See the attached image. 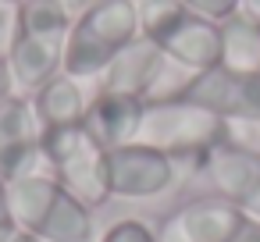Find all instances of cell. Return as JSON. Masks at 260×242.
Segmentation results:
<instances>
[{"instance_id": "obj_1", "label": "cell", "mask_w": 260, "mask_h": 242, "mask_svg": "<svg viewBox=\"0 0 260 242\" xmlns=\"http://www.w3.org/2000/svg\"><path fill=\"white\" fill-rule=\"evenodd\" d=\"M8 210L18 231L36 235L40 242H89L93 210L75 199L50 171L25 175L8 182Z\"/></svg>"}, {"instance_id": "obj_2", "label": "cell", "mask_w": 260, "mask_h": 242, "mask_svg": "<svg viewBox=\"0 0 260 242\" xmlns=\"http://www.w3.org/2000/svg\"><path fill=\"white\" fill-rule=\"evenodd\" d=\"M139 36L150 40L175 68L196 75L221 64V29L182 0H136Z\"/></svg>"}, {"instance_id": "obj_3", "label": "cell", "mask_w": 260, "mask_h": 242, "mask_svg": "<svg viewBox=\"0 0 260 242\" xmlns=\"http://www.w3.org/2000/svg\"><path fill=\"white\" fill-rule=\"evenodd\" d=\"M139 40L136 0H104L75 15L64 36V72L75 79H100L107 64Z\"/></svg>"}, {"instance_id": "obj_4", "label": "cell", "mask_w": 260, "mask_h": 242, "mask_svg": "<svg viewBox=\"0 0 260 242\" xmlns=\"http://www.w3.org/2000/svg\"><path fill=\"white\" fill-rule=\"evenodd\" d=\"M232 139V125L189 100H150L146 103V114H143V125H139V139L136 143H146L160 153H168L171 160H200L224 146Z\"/></svg>"}, {"instance_id": "obj_5", "label": "cell", "mask_w": 260, "mask_h": 242, "mask_svg": "<svg viewBox=\"0 0 260 242\" xmlns=\"http://www.w3.org/2000/svg\"><path fill=\"white\" fill-rule=\"evenodd\" d=\"M43 164L50 175L89 210L111 199V175H107V150L89 135L86 125H72L61 132L43 135Z\"/></svg>"}, {"instance_id": "obj_6", "label": "cell", "mask_w": 260, "mask_h": 242, "mask_svg": "<svg viewBox=\"0 0 260 242\" xmlns=\"http://www.w3.org/2000/svg\"><path fill=\"white\" fill-rule=\"evenodd\" d=\"M171 96L189 100V103L224 118L228 125H253V121H260V75L232 72L224 64L196 72V75H185L182 86Z\"/></svg>"}, {"instance_id": "obj_7", "label": "cell", "mask_w": 260, "mask_h": 242, "mask_svg": "<svg viewBox=\"0 0 260 242\" xmlns=\"http://www.w3.org/2000/svg\"><path fill=\"white\" fill-rule=\"evenodd\" d=\"M107 175H111V196L153 199L175 185L178 160H171L168 153L146 143H128V146L107 150Z\"/></svg>"}, {"instance_id": "obj_8", "label": "cell", "mask_w": 260, "mask_h": 242, "mask_svg": "<svg viewBox=\"0 0 260 242\" xmlns=\"http://www.w3.org/2000/svg\"><path fill=\"white\" fill-rule=\"evenodd\" d=\"M43 164V135L32 114V100L25 93H11L0 100V178L18 182L36 175Z\"/></svg>"}, {"instance_id": "obj_9", "label": "cell", "mask_w": 260, "mask_h": 242, "mask_svg": "<svg viewBox=\"0 0 260 242\" xmlns=\"http://www.w3.org/2000/svg\"><path fill=\"white\" fill-rule=\"evenodd\" d=\"M249 214L228 203L224 196H200L185 206H178L168 224L160 242H235L246 228Z\"/></svg>"}, {"instance_id": "obj_10", "label": "cell", "mask_w": 260, "mask_h": 242, "mask_svg": "<svg viewBox=\"0 0 260 242\" xmlns=\"http://www.w3.org/2000/svg\"><path fill=\"white\" fill-rule=\"evenodd\" d=\"M203 171L217 196H224L228 203L260 221V150L228 139L224 146L203 157Z\"/></svg>"}, {"instance_id": "obj_11", "label": "cell", "mask_w": 260, "mask_h": 242, "mask_svg": "<svg viewBox=\"0 0 260 242\" xmlns=\"http://www.w3.org/2000/svg\"><path fill=\"white\" fill-rule=\"evenodd\" d=\"M8 68L18 93H36L54 75L64 72V36H36V32H15L8 40Z\"/></svg>"}, {"instance_id": "obj_12", "label": "cell", "mask_w": 260, "mask_h": 242, "mask_svg": "<svg viewBox=\"0 0 260 242\" xmlns=\"http://www.w3.org/2000/svg\"><path fill=\"white\" fill-rule=\"evenodd\" d=\"M171 61L150 43V40H136L132 47H125L107 72L100 75V89L107 93H125V96H139V100H153V93L160 89L164 75H168Z\"/></svg>"}, {"instance_id": "obj_13", "label": "cell", "mask_w": 260, "mask_h": 242, "mask_svg": "<svg viewBox=\"0 0 260 242\" xmlns=\"http://www.w3.org/2000/svg\"><path fill=\"white\" fill-rule=\"evenodd\" d=\"M143 114H146V100L96 89V96H89V107H86V121L82 125L89 128V135L104 150H114V146H128V143L139 139Z\"/></svg>"}, {"instance_id": "obj_14", "label": "cell", "mask_w": 260, "mask_h": 242, "mask_svg": "<svg viewBox=\"0 0 260 242\" xmlns=\"http://www.w3.org/2000/svg\"><path fill=\"white\" fill-rule=\"evenodd\" d=\"M29 100H32V114H36L40 135L82 125L86 121V107H89L82 79H75L68 72L54 75L47 86H40L36 93H29Z\"/></svg>"}, {"instance_id": "obj_15", "label": "cell", "mask_w": 260, "mask_h": 242, "mask_svg": "<svg viewBox=\"0 0 260 242\" xmlns=\"http://www.w3.org/2000/svg\"><path fill=\"white\" fill-rule=\"evenodd\" d=\"M217 29H221V64L232 72L260 75V18L239 8L235 15L217 22Z\"/></svg>"}, {"instance_id": "obj_16", "label": "cell", "mask_w": 260, "mask_h": 242, "mask_svg": "<svg viewBox=\"0 0 260 242\" xmlns=\"http://www.w3.org/2000/svg\"><path fill=\"white\" fill-rule=\"evenodd\" d=\"M75 15L64 0H22L15 8V32H36V36H68Z\"/></svg>"}, {"instance_id": "obj_17", "label": "cell", "mask_w": 260, "mask_h": 242, "mask_svg": "<svg viewBox=\"0 0 260 242\" xmlns=\"http://www.w3.org/2000/svg\"><path fill=\"white\" fill-rule=\"evenodd\" d=\"M100 242H157V235H153L143 221L125 217V221H114V224L104 231V238H100Z\"/></svg>"}, {"instance_id": "obj_18", "label": "cell", "mask_w": 260, "mask_h": 242, "mask_svg": "<svg viewBox=\"0 0 260 242\" xmlns=\"http://www.w3.org/2000/svg\"><path fill=\"white\" fill-rule=\"evenodd\" d=\"M182 4H189L196 15L203 18H214V22H224L228 15H235L242 8V0H182Z\"/></svg>"}, {"instance_id": "obj_19", "label": "cell", "mask_w": 260, "mask_h": 242, "mask_svg": "<svg viewBox=\"0 0 260 242\" xmlns=\"http://www.w3.org/2000/svg\"><path fill=\"white\" fill-rule=\"evenodd\" d=\"M232 139L242 143V146H249V150H260V121H253V125H232Z\"/></svg>"}, {"instance_id": "obj_20", "label": "cell", "mask_w": 260, "mask_h": 242, "mask_svg": "<svg viewBox=\"0 0 260 242\" xmlns=\"http://www.w3.org/2000/svg\"><path fill=\"white\" fill-rule=\"evenodd\" d=\"M11 93H18L15 89V79H11V68H8V57L0 54V100H8Z\"/></svg>"}, {"instance_id": "obj_21", "label": "cell", "mask_w": 260, "mask_h": 242, "mask_svg": "<svg viewBox=\"0 0 260 242\" xmlns=\"http://www.w3.org/2000/svg\"><path fill=\"white\" fill-rule=\"evenodd\" d=\"M11 25H15V11L11 8H0V43L11 40Z\"/></svg>"}, {"instance_id": "obj_22", "label": "cell", "mask_w": 260, "mask_h": 242, "mask_svg": "<svg viewBox=\"0 0 260 242\" xmlns=\"http://www.w3.org/2000/svg\"><path fill=\"white\" fill-rule=\"evenodd\" d=\"M64 4L72 8V15H82V11H89V8H96V4H104V0H64Z\"/></svg>"}, {"instance_id": "obj_23", "label": "cell", "mask_w": 260, "mask_h": 242, "mask_svg": "<svg viewBox=\"0 0 260 242\" xmlns=\"http://www.w3.org/2000/svg\"><path fill=\"white\" fill-rule=\"evenodd\" d=\"M4 214H11V210H8V182L0 178V217H4Z\"/></svg>"}, {"instance_id": "obj_24", "label": "cell", "mask_w": 260, "mask_h": 242, "mask_svg": "<svg viewBox=\"0 0 260 242\" xmlns=\"http://www.w3.org/2000/svg\"><path fill=\"white\" fill-rule=\"evenodd\" d=\"M242 11H249L253 18H260V0H242Z\"/></svg>"}, {"instance_id": "obj_25", "label": "cell", "mask_w": 260, "mask_h": 242, "mask_svg": "<svg viewBox=\"0 0 260 242\" xmlns=\"http://www.w3.org/2000/svg\"><path fill=\"white\" fill-rule=\"evenodd\" d=\"M11 242H40V238H36V235H25V231H18Z\"/></svg>"}, {"instance_id": "obj_26", "label": "cell", "mask_w": 260, "mask_h": 242, "mask_svg": "<svg viewBox=\"0 0 260 242\" xmlns=\"http://www.w3.org/2000/svg\"><path fill=\"white\" fill-rule=\"evenodd\" d=\"M18 4H22V0H0V8H11V11H15Z\"/></svg>"}]
</instances>
